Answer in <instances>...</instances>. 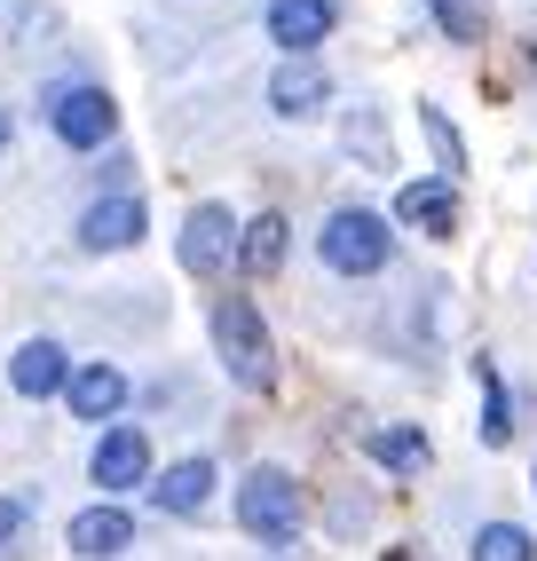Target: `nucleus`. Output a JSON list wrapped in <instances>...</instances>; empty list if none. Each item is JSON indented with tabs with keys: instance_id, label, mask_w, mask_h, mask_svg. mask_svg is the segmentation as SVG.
Listing matches in <instances>:
<instances>
[{
	"instance_id": "1",
	"label": "nucleus",
	"mask_w": 537,
	"mask_h": 561,
	"mask_svg": "<svg viewBox=\"0 0 537 561\" xmlns=\"http://www.w3.org/2000/svg\"><path fill=\"white\" fill-rule=\"evenodd\" d=\"M214 348H221V364H229V380H238V388H268V380H277L268 324H261L253 301H221L214 309Z\"/></svg>"
},
{
	"instance_id": "2",
	"label": "nucleus",
	"mask_w": 537,
	"mask_h": 561,
	"mask_svg": "<svg viewBox=\"0 0 537 561\" xmlns=\"http://www.w3.org/2000/svg\"><path fill=\"white\" fill-rule=\"evenodd\" d=\"M238 522H245L261 546H293L300 538V482L277 474V467H253L245 491H238Z\"/></svg>"
},
{
	"instance_id": "3",
	"label": "nucleus",
	"mask_w": 537,
	"mask_h": 561,
	"mask_svg": "<svg viewBox=\"0 0 537 561\" xmlns=\"http://www.w3.org/2000/svg\"><path fill=\"white\" fill-rule=\"evenodd\" d=\"M317 245H324V270H340V277H372V270H388V221L364 214V206H340L324 230H317Z\"/></svg>"
},
{
	"instance_id": "4",
	"label": "nucleus",
	"mask_w": 537,
	"mask_h": 561,
	"mask_svg": "<svg viewBox=\"0 0 537 561\" xmlns=\"http://www.w3.org/2000/svg\"><path fill=\"white\" fill-rule=\"evenodd\" d=\"M48 119H56V135L71 142V151H95V142H111V127H119V103H111L103 88H64Z\"/></svg>"
},
{
	"instance_id": "5",
	"label": "nucleus",
	"mask_w": 537,
	"mask_h": 561,
	"mask_svg": "<svg viewBox=\"0 0 537 561\" xmlns=\"http://www.w3.org/2000/svg\"><path fill=\"white\" fill-rule=\"evenodd\" d=\"M88 474L103 482L111 499H119V491H135V482H150V435H142V427H103V443H95Z\"/></svg>"
},
{
	"instance_id": "6",
	"label": "nucleus",
	"mask_w": 537,
	"mask_h": 561,
	"mask_svg": "<svg viewBox=\"0 0 537 561\" xmlns=\"http://www.w3.org/2000/svg\"><path fill=\"white\" fill-rule=\"evenodd\" d=\"M332 24H340V0H268V41L285 56H309Z\"/></svg>"
},
{
	"instance_id": "7",
	"label": "nucleus",
	"mask_w": 537,
	"mask_h": 561,
	"mask_svg": "<svg viewBox=\"0 0 537 561\" xmlns=\"http://www.w3.org/2000/svg\"><path fill=\"white\" fill-rule=\"evenodd\" d=\"M135 238H142V198L135 191H111V198H95L80 214V245H95V253H119Z\"/></svg>"
},
{
	"instance_id": "8",
	"label": "nucleus",
	"mask_w": 537,
	"mask_h": 561,
	"mask_svg": "<svg viewBox=\"0 0 537 561\" xmlns=\"http://www.w3.org/2000/svg\"><path fill=\"white\" fill-rule=\"evenodd\" d=\"M64 396H71V420H119V411H127V371L80 364V371L64 380Z\"/></svg>"
},
{
	"instance_id": "9",
	"label": "nucleus",
	"mask_w": 537,
	"mask_h": 561,
	"mask_svg": "<svg viewBox=\"0 0 537 561\" xmlns=\"http://www.w3.org/2000/svg\"><path fill=\"white\" fill-rule=\"evenodd\" d=\"M229 238H238V221H229V206H198V214H190V230H182V270L214 277L221 261H229Z\"/></svg>"
},
{
	"instance_id": "10",
	"label": "nucleus",
	"mask_w": 537,
	"mask_h": 561,
	"mask_svg": "<svg viewBox=\"0 0 537 561\" xmlns=\"http://www.w3.org/2000/svg\"><path fill=\"white\" fill-rule=\"evenodd\" d=\"M396 221H411V230H427V238H450V230H458V191H450V174H443V182H403Z\"/></svg>"
},
{
	"instance_id": "11",
	"label": "nucleus",
	"mask_w": 537,
	"mask_h": 561,
	"mask_svg": "<svg viewBox=\"0 0 537 561\" xmlns=\"http://www.w3.org/2000/svg\"><path fill=\"white\" fill-rule=\"evenodd\" d=\"M135 546V522L119 506H88V514H71V553L80 561H111V553H127Z\"/></svg>"
},
{
	"instance_id": "12",
	"label": "nucleus",
	"mask_w": 537,
	"mask_h": 561,
	"mask_svg": "<svg viewBox=\"0 0 537 561\" xmlns=\"http://www.w3.org/2000/svg\"><path fill=\"white\" fill-rule=\"evenodd\" d=\"M268 103H277L285 119H309V111H324V103H332V80H324L309 56H293L277 80H268Z\"/></svg>"
},
{
	"instance_id": "13",
	"label": "nucleus",
	"mask_w": 537,
	"mask_h": 561,
	"mask_svg": "<svg viewBox=\"0 0 537 561\" xmlns=\"http://www.w3.org/2000/svg\"><path fill=\"white\" fill-rule=\"evenodd\" d=\"M9 380H16V396H64L71 356H64L56 341H24V348H16V364H9Z\"/></svg>"
},
{
	"instance_id": "14",
	"label": "nucleus",
	"mask_w": 537,
	"mask_h": 561,
	"mask_svg": "<svg viewBox=\"0 0 537 561\" xmlns=\"http://www.w3.org/2000/svg\"><path fill=\"white\" fill-rule=\"evenodd\" d=\"M150 499H159L167 514H206V499H214V467H206V459H182V467H167L159 482H150Z\"/></svg>"
},
{
	"instance_id": "15",
	"label": "nucleus",
	"mask_w": 537,
	"mask_h": 561,
	"mask_svg": "<svg viewBox=\"0 0 537 561\" xmlns=\"http://www.w3.org/2000/svg\"><path fill=\"white\" fill-rule=\"evenodd\" d=\"M372 459L396 467V474H427L435 451H427V435H419V427H379V435H372Z\"/></svg>"
},
{
	"instance_id": "16",
	"label": "nucleus",
	"mask_w": 537,
	"mask_h": 561,
	"mask_svg": "<svg viewBox=\"0 0 537 561\" xmlns=\"http://www.w3.org/2000/svg\"><path fill=\"white\" fill-rule=\"evenodd\" d=\"M238 261L253 277H268L285 261V214H261V221H245V238H238Z\"/></svg>"
},
{
	"instance_id": "17",
	"label": "nucleus",
	"mask_w": 537,
	"mask_h": 561,
	"mask_svg": "<svg viewBox=\"0 0 537 561\" xmlns=\"http://www.w3.org/2000/svg\"><path fill=\"white\" fill-rule=\"evenodd\" d=\"M467 553H475V561H537V538L522 530V522H482Z\"/></svg>"
},
{
	"instance_id": "18",
	"label": "nucleus",
	"mask_w": 537,
	"mask_h": 561,
	"mask_svg": "<svg viewBox=\"0 0 537 561\" xmlns=\"http://www.w3.org/2000/svg\"><path fill=\"white\" fill-rule=\"evenodd\" d=\"M514 435V411H506V388H498V371L482 364V443H506Z\"/></svg>"
},
{
	"instance_id": "19",
	"label": "nucleus",
	"mask_w": 537,
	"mask_h": 561,
	"mask_svg": "<svg viewBox=\"0 0 537 561\" xmlns=\"http://www.w3.org/2000/svg\"><path fill=\"white\" fill-rule=\"evenodd\" d=\"M349 151H364L379 174H388V135H379V119H372V111H356V119H349Z\"/></svg>"
},
{
	"instance_id": "20",
	"label": "nucleus",
	"mask_w": 537,
	"mask_h": 561,
	"mask_svg": "<svg viewBox=\"0 0 537 561\" xmlns=\"http://www.w3.org/2000/svg\"><path fill=\"white\" fill-rule=\"evenodd\" d=\"M419 119H427L435 151H443V167H458V159H467V151H458V135H450V119H443V111H419Z\"/></svg>"
},
{
	"instance_id": "21",
	"label": "nucleus",
	"mask_w": 537,
	"mask_h": 561,
	"mask_svg": "<svg viewBox=\"0 0 537 561\" xmlns=\"http://www.w3.org/2000/svg\"><path fill=\"white\" fill-rule=\"evenodd\" d=\"M16 538H24V506H16V499H0V553H9Z\"/></svg>"
},
{
	"instance_id": "22",
	"label": "nucleus",
	"mask_w": 537,
	"mask_h": 561,
	"mask_svg": "<svg viewBox=\"0 0 537 561\" xmlns=\"http://www.w3.org/2000/svg\"><path fill=\"white\" fill-rule=\"evenodd\" d=\"M9 135H16V119H9V111H0V151H9Z\"/></svg>"
},
{
	"instance_id": "23",
	"label": "nucleus",
	"mask_w": 537,
	"mask_h": 561,
	"mask_svg": "<svg viewBox=\"0 0 537 561\" xmlns=\"http://www.w3.org/2000/svg\"><path fill=\"white\" fill-rule=\"evenodd\" d=\"M529 482H537V474H529Z\"/></svg>"
}]
</instances>
